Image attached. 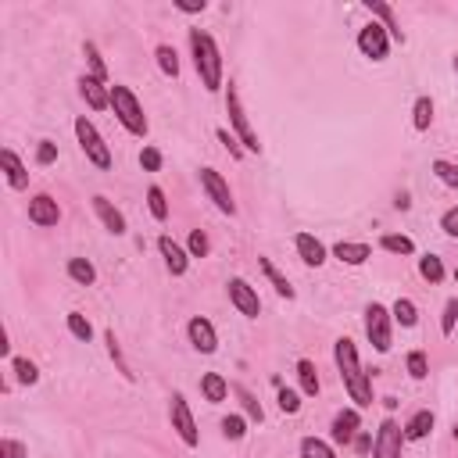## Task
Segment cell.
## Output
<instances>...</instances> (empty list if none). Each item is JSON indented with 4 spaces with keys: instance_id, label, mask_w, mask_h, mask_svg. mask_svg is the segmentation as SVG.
Instances as JSON below:
<instances>
[{
    "instance_id": "obj_1",
    "label": "cell",
    "mask_w": 458,
    "mask_h": 458,
    "mask_svg": "<svg viewBox=\"0 0 458 458\" xmlns=\"http://www.w3.org/2000/svg\"><path fill=\"white\" fill-rule=\"evenodd\" d=\"M333 358H336V369H340L344 387H348V394H351L355 405H358V409L372 405V380H369V372L362 369V362H358V348H355V340L340 336V340H336V348H333Z\"/></svg>"
},
{
    "instance_id": "obj_2",
    "label": "cell",
    "mask_w": 458,
    "mask_h": 458,
    "mask_svg": "<svg viewBox=\"0 0 458 458\" xmlns=\"http://www.w3.org/2000/svg\"><path fill=\"white\" fill-rule=\"evenodd\" d=\"M190 50H194V65H197V76H201L204 90L215 93L222 86V54H218V43L211 40V33L190 29Z\"/></svg>"
},
{
    "instance_id": "obj_3",
    "label": "cell",
    "mask_w": 458,
    "mask_h": 458,
    "mask_svg": "<svg viewBox=\"0 0 458 458\" xmlns=\"http://www.w3.org/2000/svg\"><path fill=\"white\" fill-rule=\"evenodd\" d=\"M111 111L133 136H147V129H151L147 114H143V107H140V100H136V93L129 86H119V83L111 86Z\"/></svg>"
},
{
    "instance_id": "obj_4",
    "label": "cell",
    "mask_w": 458,
    "mask_h": 458,
    "mask_svg": "<svg viewBox=\"0 0 458 458\" xmlns=\"http://www.w3.org/2000/svg\"><path fill=\"white\" fill-rule=\"evenodd\" d=\"M225 111H229V122H233V129H237V136H240V147L251 151V154H258L262 143H258V136H254V129H251V122H247V111H244L240 93H237L233 83H229V93H225Z\"/></svg>"
},
{
    "instance_id": "obj_5",
    "label": "cell",
    "mask_w": 458,
    "mask_h": 458,
    "mask_svg": "<svg viewBox=\"0 0 458 458\" xmlns=\"http://www.w3.org/2000/svg\"><path fill=\"white\" fill-rule=\"evenodd\" d=\"M168 419H172V430L180 433V440H183L187 447H197V444H201V433H197L194 412H190V405H187V397H183L180 390L172 394V405H168Z\"/></svg>"
},
{
    "instance_id": "obj_6",
    "label": "cell",
    "mask_w": 458,
    "mask_h": 458,
    "mask_svg": "<svg viewBox=\"0 0 458 458\" xmlns=\"http://www.w3.org/2000/svg\"><path fill=\"white\" fill-rule=\"evenodd\" d=\"M76 136H79V147L86 151V158L97 165V168H111V151L104 143V136L97 133V126L90 119H76Z\"/></svg>"
},
{
    "instance_id": "obj_7",
    "label": "cell",
    "mask_w": 458,
    "mask_h": 458,
    "mask_svg": "<svg viewBox=\"0 0 458 458\" xmlns=\"http://www.w3.org/2000/svg\"><path fill=\"white\" fill-rule=\"evenodd\" d=\"M390 312L383 308V305H369L365 308V333H369V340H372V348L380 351V355H387L390 351Z\"/></svg>"
},
{
    "instance_id": "obj_8",
    "label": "cell",
    "mask_w": 458,
    "mask_h": 458,
    "mask_svg": "<svg viewBox=\"0 0 458 458\" xmlns=\"http://www.w3.org/2000/svg\"><path fill=\"white\" fill-rule=\"evenodd\" d=\"M201 187H204V194L215 201V208L222 211V215H237V201H233V190H229V183L218 176L215 168H201Z\"/></svg>"
},
{
    "instance_id": "obj_9",
    "label": "cell",
    "mask_w": 458,
    "mask_h": 458,
    "mask_svg": "<svg viewBox=\"0 0 458 458\" xmlns=\"http://www.w3.org/2000/svg\"><path fill=\"white\" fill-rule=\"evenodd\" d=\"M401 444H405V430L394 419H383L372 440V458H401Z\"/></svg>"
},
{
    "instance_id": "obj_10",
    "label": "cell",
    "mask_w": 458,
    "mask_h": 458,
    "mask_svg": "<svg viewBox=\"0 0 458 458\" xmlns=\"http://www.w3.org/2000/svg\"><path fill=\"white\" fill-rule=\"evenodd\" d=\"M229 286V301L237 305V312L240 315H247V319H258L262 315V301H258V290L247 283V279H240V276H233L225 283Z\"/></svg>"
},
{
    "instance_id": "obj_11",
    "label": "cell",
    "mask_w": 458,
    "mask_h": 458,
    "mask_svg": "<svg viewBox=\"0 0 458 458\" xmlns=\"http://www.w3.org/2000/svg\"><path fill=\"white\" fill-rule=\"evenodd\" d=\"M358 50H362L365 57H372V61H383L387 50H390V33H387L383 25L369 22V25L358 33Z\"/></svg>"
},
{
    "instance_id": "obj_12",
    "label": "cell",
    "mask_w": 458,
    "mask_h": 458,
    "mask_svg": "<svg viewBox=\"0 0 458 458\" xmlns=\"http://www.w3.org/2000/svg\"><path fill=\"white\" fill-rule=\"evenodd\" d=\"M187 336H190V344L201 355H215V348H218V333H215V326L204 315H194L187 322Z\"/></svg>"
},
{
    "instance_id": "obj_13",
    "label": "cell",
    "mask_w": 458,
    "mask_h": 458,
    "mask_svg": "<svg viewBox=\"0 0 458 458\" xmlns=\"http://www.w3.org/2000/svg\"><path fill=\"white\" fill-rule=\"evenodd\" d=\"M358 426H362V419H358V412L355 409H344V412H336L333 416V430H329V437L336 440V444H355V437H358Z\"/></svg>"
},
{
    "instance_id": "obj_14",
    "label": "cell",
    "mask_w": 458,
    "mask_h": 458,
    "mask_svg": "<svg viewBox=\"0 0 458 458\" xmlns=\"http://www.w3.org/2000/svg\"><path fill=\"white\" fill-rule=\"evenodd\" d=\"M57 218H61V208H57V201L50 194H36L29 201V222L47 229V225H57Z\"/></svg>"
},
{
    "instance_id": "obj_15",
    "label": "cell",
    "mask_w": 458,
    "mask_h": 458,
    "mask_svg": "<svg viewBox=\"0 0 458 458\" xmlns=\"http://www.w3.org/2000/svg\"><path fill=\"white\" fill-rule=\"evenodd\" d=\"M79 93L86 97V104H90L93 111L111 107V86H104L97 76H83V79H79Z\"/></svg>"
},
{
    "instance_id": "obj_16",
    "label": "cell",
    "mask_w": 458,
    "mask_h": 458,
    "mask_svg": "<svg viewBox=\"0 0 458 458\" xmlns=\"http://www.w3.org/2000/svg\"><path fill=\"white\" fill-rule=\"evenodd\" d=\"M93 211H97V215H100V222L107 225V233H114V237H122V233H126V215H122L119 208H114L104 194H97V197H93Z\"/></svg>"
},
{
    "instance_id": "obj_17",
    "label": "cell",
    "mask_w": 458,
    "mask_h": 458,
    "mask_svg": "<svg viewBox=\"0 0 458 458\" xmlns=\"http://www.w3.org/2000/svg\"><path fill=\"white\" fill-rule=\"evenodd\" d=\"M158 251H161V258H165V265H168L172 276H183V272H187L190 254H187L176 240H172V237H161V240H158Z\"/></svg>"
},
{
    "instance_id": "obj_18",
    "label": "cell",
    "mask_w": 458,
    "mask_h": 458,
    "mask_svg": "<svg viewBox=\"0 0 458 458\" xmlns=\"http://www.w3.org/2000/svg\"><path fill=\"white\" fill-rule=\"evenodd\" d=\"M294 247H298L301 262L312 265V269H319V265L326 262V244H322L319 237H312V233H298V237H294Z\"/></svg>"
},
{
    "instance_id": "obj_19",
    "label": "cell",
    "mask_w": 458,
    "mask_h": 458,
    "mask_svg": "<svg viewBox=\"0 0 458 458\" xmlns=\"http://www.w3.org/2000/svg\"><path fill=\"white\" fill-rule=\"evenodd\" d=\"M0 165H4V172H8V183H11L15 190H25V187H29V172H25L22 158H18L11 147L0 151Z\"/></svg>"
},
{
    "instance_id": "obj_20",
    "label": "cell",
    "mask_w": 458,
    "mask_h": 458,
    "mask_svg": "<svg viewBox=\"0 0 458 458\" xmlns=\"http://www.w3.org/2000/svg\"><path fill=\"white\" fill-rule=\"evenodd\" d=\"M333 254L344 262V265H365L372 258V247L369 244H358V240H340L333 247Z\"/></svg>"
},
{
    "instance_id": "obj_21",
    "label": "cell",
    "mask_w": 458,
    "mask_h": 458,
    "mask_svg": "<svg viewBox=\"0 0 458 458\" xmlns=\"http://www.w3.org/2000/svg\"><path fill=\"white\" fill-rule=\"evenodd\" d=\"M365 8L383 22V29L390 33V40H397V43H405V33H401V25H397V18H394V8L390 4H383V0H365Z\"/></svg>"
},
{
    "instance_id": "obj_22",
    "label": "cell",
    "mask_w": 458,
    "mask_h": 458,
    "mask_svg": "<svg viewBox=\"0 0 458 458\" xmlns=\"http://www.w3.org/2000/svg\"><path fill=\"white\" fill-rule=\"evenodd\" d=\"M201 394H204V401H211V405L225 401V394H229L225 376H222V372H204V376H201Z\"/></svg>"
},
{
    "instance_id": "obj_23",
    "label": "cell",
    "mask_w": 458,
    "mask_h": 458,
    "mask_svg": "<svg viewBox=\"0 0 458 458\" xmlns=\"http://www.w3.org/2000/svg\"><path fill=\"white\" fill-rule=\"evenodd\" d=\"M430 430H433V412L423 409V412H416V416L405 423V440H423Z\"/></svg>"
},
{
    "instance_id": "obj_24",
    "label": "cell",
    "mask_w": 458,
    "mask_h": 458,
    "mask_svg": "<svg viewBox=\"0 0 458 458\" xmlns=\"http://www.w3.org/2000/svg\"><path fill=\"white\" fill-rule=\"evenodd\" d=\"M390 315H394V322H401L405 329H412V326L419 322V312H416V305H412L409 298H397L394 308H390Z\"/></svg>"
},
{
    "instance_id": "obj_25",
    "label": "cell",
    "mask_w": 458,
    "mask_h": 458,
    "mask_svg": "<svg viewBox=\"0 0 458 458\" xmlns=\"http://www.w3.org/2000/svg\"><path fill=\"white\" fill-rule=\"evenodd\" d=\"M430 122H433V100H430V97H419L416 107H412V126H416L419 133H426Z\"/></svg>"
},
{
    "instance_id": "obj_26",
    "label": "cell",
    "mask_w": 458,
    "mask_h": 458,
    "mask_svg": "<svg viewBox=\"0 0 458 458\" xmlns=\"http://www.w3.org/2000/svg\"><path fill=\"white\" fill-rule=\"evenodd\" d=\"M158 69H161L165 76H172V79L180 76V54H176V47H168V43L158 47Z\"/></svg>"
},
{
    "instance_id": "obj_27",
    "label": "cell",
    "mask_w": 458,
    "mask_h": 458,
    "mask_svg": "<svg viewBox=\"0 0 458 458\" xmlns=\"http://www.w3.org/2000/svg\"><path fill=\"white\" fill-rule=\"evenodd\" d=\"M258 265H262V269H265V276L272 279V286H276V294H279V298H286V301H290V298H294V286H290V283H286V279L279 276V269H276V265H272L269 258H258Z\"/></svg>"
},
{
    "instance_id": "obj_28",
    "label": "cell",
    "mask_w": 458,
    "mask_h": 458,
    "mask_svg": "<svg viewBox=\"0 0 458 458\" xmlns=\"http://www.w3.org/2000/svg\"><path fill=\"white\" fill-rule=\"evenodd\" d=\"M69 276L79 283V286H90L97 279V269L86 262V258H69Z\"/></svg>"
},
{
    "instance_id": "obj_29",
    "label": "cell",
    "mask_w": 458,
    "mask_h": 458,
    "mask_svg": "<svg viewBox=\"0 0 458 458\" xmlns=\"http://www.w3.org/2000/svg\"><path fill=\"white\" fill-rule=\"evenodd\" d=\"M298 380H301V394H308V397L319 394V376H315V365L308 358L298 362Z\"/></svg>"
},
{
    "instance_id": "obj_30",
    "label": "cell",
    "mask_w": 458,
    "mask_h": 458,
    "mask_svg": "<svg viewBox=\"0 0 458 458\" xmlns=\"http://www.w3.org/2000/svg\"><path fill=\"white\" fill-rule=\"evenodd\" d=\"M301 458H336V454H333V447H329L326 440L305 437V440H301Z\"/></svg>"
},
{
    "instance_id": "obj_31",
    "label": "cell",
    "mask_w": 458,
    "mask_h": 458,
    "mask_svg": "<svg viewBox=\"0 0 458 458\" xmlns=\"http://www.w3.org/2000/svg\"><path fill=\"white\" fill-rule=\"evenodd\" d=\"M433 176L444 183V187H451V190H458V165H451V161H444V158H437L433 161Z\"/></svg>"
},
{
    "instance_id": "obj_32",
    "label": "cell",
    "mask_w": 458,
    "mask_h": 458,
    "mask_svg": "<svg viewBox=\"0 0 458 458\" xmlns=\"http://www.w3.org/2000/svg\"><path fill=\"white\" fill-rule=\"evenodd\" d=\"M380 247L390 251V254H416V244H412L409 237H397V233H387V237L380 240Z\"/></svg>"
},
{
    "instance_id": "obj_33",
    "label": "cell",
    "mask_w": 458,
    "mask_h": 458,
    "mask_svg": "<svg viewBox=\"0 0 458 458\" xmlns=\"http://www.w3.org/2000/svg\"><path fill=\"white\" fill-rule=\"evenodd\" d=\"M69 333H72L76 340H86V344H90L93 326H90V319H86L83 312H69Z\"/></svg>"
},
{
    "instance_id": "obj_34",
    "label": "cell",
    "mask_w": 458,
    "mask_h": 458,
    "mask_svg": "<svg viewBox=\"0 0 458 458\" xmlns=\"http://www.w3.org/2000/svg\"><path fill=\"white\" fill-rule=\"evenodd\" d=\"M147 204H151V215H154L158 222L168 218V201H165V190H161V187H151V190H147Z\"/></svg>"
},
{
    "instance_id": "obj_35",
    "label": "cell",
    "mask_w": 458,
    "mask_h": 458,
    "mask_svg": "<svg viewBox=\"0 0 458 458\" xmlns=\"http://www.w3.org/2000/svg\"><path fill=\"white\" fill-rule=\"evenodd\" d=\"M419 272H423V279L440 283V279H444V262H440L437 254H426V258L419 262Z\"/></svg>"
},
{
    "instance_id": "obj_36",
    "label": "cell",
    "mask_w": 458,
    "mask_h": 458,
    "mask_svg": "<svg viewBox=\"0 0 458 458\" xmlns=\"http://www.w3.org/2000/svg\"><path fill=\"white\" fill-rule=\"evenodd\" d=\"M11 365H15V376H18V383H29V387H33V383L40 380V369H36L29 358H15Z\"/></svg>"
},
{
    "instance_id": "obj_37",
    "label": "cell",
    "mask_w": 458,
    "mask_h": 458,
    "mask_svg": "<svg viewBox=\"0 0 458 458\" xmlns=\"http://www.w3.org/2000/svg\"><path fill=\"white\" fill-rule=\"evenodd\" d=\"M279 409H283L286 416L301 412V394H298V390H290V387H279Z\"/></svg>"
},
{
    "instance_id": "obj_38",
    "label": "cell",
    "mask_w": 458,
    "mask_h": 458,
    "mask_svg": "<svg viewBox=\"0 0 458 458\" xmlns=\"http://www.w3.org/2000/svg\"><path fill=\"white\" fill-rule=\"evenodd\" d=\"M83 54L90 57V69H93V76L104 83V79H107V69H104V61H100V50H97V43H90V40H86V43H83Z\"/></svg>"
},
{
    "instance_id": "obj_39",
    "label": "cell",
    "mask_w": 458,
    "mask_h": 458,
    "mask_svg": "<svg viewBox=\"0 0 458 458\" xmlns=\"http://www.w3.org/2000/svg\"><path fill=\"white\" fill-rule=\"evenodd\" d=\"M190 258H208V251H211V244H208V233H204V229H194V233H190Z\"/></svg>"
},
{
    "instance_id": "obj_40",
    "label": "cell",
    "mask_w": 458,
    "mask_h": 458,
    "mask_svg": "<svg viewBox=\"0 0 458 458\" xmlns=\"http://www.w3.org/2000/svg\"><path fill=\"white\" fill-rule=\"evenodd\" d=\"M409 376H412V380H426V376H430V362H426L423 351H412V355H409Z\"/></svg>"
},
{
    "instance_id": "obj_41",
    "label": "cell",
    "mask_w": 458,
    "mask_h": 458,
    "mask_svg": "<svg viewBox=\"0 0 458 458\" xmlns=\"http://www.w3.org/2000/svg\"><path fill=\"white\" fill-rule=\"evenodd\" d=\"M104 340H107V355L119 362V372H126L129 380H133V372H129V365H126V358H122V348H119V340H114V329H107L104 333Z\"/></svg>"
},
{
    "instance_id": "obj_42",
    "label": "cell",
    "mask_w": 458,
    "mask_h": 458,
    "mask_svg": "<svg viewBox=\"0 0 458 458\" xmlns=\"http://www.w3.org/2000/svg\"><path fill=\"white\" fill-rule=\"evenodd\" d=\"M222 433H225L229 440H240V437L247 433V423H244L240 416H225V419H222Z\"/></svg>"
},
{
    "instance_id": "obj_43",
    "label": "cell",
    "mask_w": 458,
    "mask_h": 458,
    "mask_svg": "<svg viewBox=\"0 0 458 458\" xmlns=\"http://www.w3.org/2000/svg\"><path fill=\"white\" fill-rule=\"evenodd\" d=\"M454 319H458V298H451V301L444 305V319H440V333H444V336H451Z\"/></svg>"
},
{
    "instance_id": "obj_44",
    "label": "cell",
    "mask_w": 458,
    "mask_h": 458,
    "mask_svg": "<svg viewBox=\"0 0 458 458\" xmlns=\"http://www.w3.org/2000/svg\"><path fill=\"white\" fill-rule=\"evenodd\" d=\"M215 136H218V143H225V151H229V158H244V147L237 143V136L233 133H225V129H215Z\"/></svg>"
},
{
    "instance_id": "obj_45",
    "label": "cell",
    "mask_w": 458,
    "mask_h": 458,
    "mask_svg": "<svg viewBox=\"0 0 458 458\" xmlns=\"http://www.w3.org/2000/svg\"><path fill=\"white\" fill-rule=\"evenodd\" d=\"M36 161H40V165H54V161H57V143L40 140V147H36Z\"/></svg>"
},
{
    "instance_id": "obj_46",
    "label": "cell",
    "mask_w": 458,
    "mask_h": 458,
    "mask_svg": "<svg viewBox=\"0 0 458 458\" xmlns=\"http://www.w3.org/2000/svg\"><path fill=\"white\" fill-rule=\"evenodd\" d=\"M0 458H25V444L4 437V440H0Z\"/></svg>"
},
{
    "instance_id": "obj_47",
    "label": "cell",
    "mask_w": 458,
    "mask_h": 458,
    "mask_svg": "<svg viewBox=\"0 0 458 458\" xmlns=\"http://www.w3.org/2000/svg\"><path fill=\"white\" fill-rule=\"evenodd\" d=\"M140 165H143L147 172H158V168H161V151H158V147H143Z\"/></svg>"
},
{
    "instance_id": "obj_48",
    "label": "cell",
    "mask_w": 458,
    "mask_h": 458,
    "mask_svg": "<svg viewBox=\"0 0 458 458\" xmlns=\"http://www.w3.org/2000/svg\"><path fill=\"white\" fill-rule=\"evenodd\" d=\"M440 229H444L447 237H458V208H447L440 215Z\"/></svg>"
},
{
    "instance_id": "obj_49",
    "label": "cell",
    "mask_w": 458,
    "mask_h": 458,
    "mask_svg": "<svg viewBox=\"0 0 458 458\" xmlns=\"http://www.w3.org/2000/svg\"><path fill=\"white\" fill-rule=\"evenodd\" d=\"M240 397H244V405H247V416L262 423V419H265V412H262V405H258V401H254V397H251L247 390H240Z\"/></svg>"
},
{
    "instance_id": "obj_50",
    "label": "cell",
    "mask_w": 458,
    "mask_h": 458,
    "mask_svg": "<svg viewBox=\"0 0 458 458\" xmlns=\"http://www.w3.org/2000/svg\"><path fill=\"white\" fill-rule=\"evenodd\" d=\"M355 447H358V454H369V451H372V437H369V433H358V437H355Z\"/></svg>"
},
{
    "instance_id": "obj_51",
    "label": "cell",
    "mask_w": 458,
    "mask_h": 458,
    "mask_svg": "<svg viewBox=\"0 0 458 458\" xmlns=\"http://www.w3.org/2000/svg\"><path fill=\"white\" fill-rule=\"evenodd\" d=\"M183 15H194V11H204V4H180Z\"/></svg>"
},
{
    "instance_id": "obj_52",
    "label": "cell",
    "mask_w": 458,
    "mask_h": 458,
    "mask_svg": "<svg viewBox=\"0 0 458 458\" xmlns=\"http://www.w3.org/2000/svg\"><path fill=\"white\" fill-rule=\"evenodd\" d=\"M454 440H458V423H454Z\"/></svg>"
},
{
    "instance_id": "obj_53",
    "label": "cell",
    "mask_w": 458,
    "mask_h": 458,
    "mask_svg": "<svg viewBox=\"0 0 458 458\" xmlns=\"http://www.w3.org/2000/svg\"><path fill=\"white\" fill-rule=\"evenodd\" d=\"M454 72H458V57H454Z\"/></svg>"
},
{
    "instance_id": "obj_54",
    "label": "cell",
    "mask_w": 458,
    "mask_h": 458,
    "mask_svg": "<svg viewBox=\"0 0 458 458\" xmlns=\"http://www.w3.org/2000/svg\"><path fill=\"white\" fill-rule=\"evenodd\" d=\"M454 279H458V269H454Z\"/></svg>"
}]
</instances>
